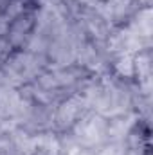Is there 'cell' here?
I'll use <instances>...</instances> for the list:
<instances>
[{
	"label": "cell",
	"instance_id": "cell-6",
	"mask_svg": "<svg viewBox=\"0 0 153 155\" xmlns=\"http://www.w3.org/2000/svg\"><path fill=\"white\" fill-rule=\"evenodd\" d=\"M132 27L139 33V36L142 38H150L151 35V11L150 9H144L137 15V20L132 24Z\"/></svg>",
	"mask_w": 153,
	"mask_h": 155
},
{
	"label": "cell",
	"instance_id": "cell-3",
	"mask_svg": "<svg viewBox=\"0 0 153 155\" xmlns=\"http://www.w3.org/2000/svg\"><path fill=\"white\" fill-rule=\"evenodd\" d=\"M86 108H88V103H86V97L85 96H72L67 101H63L61 107L56 110L54 121H56V124L60 128L72 126L79 117L85 116Z\"/></svg>",
	"mask_w": 153,
	"mask_h": 155
},
{
	"label": "cell",
	"instance_id": "cell-8",
	"mask_svg": "<svg viewBox=\"0 0 153 155\" xmlns=\"http://www.w3.org/2000/svg\"><path fill=\"white\" fill-rule=\"evenodd\" d=\"M97 155H126V148H124V144L121 141H114V143L103 146L97 152Z\"/></svg>",
	"mask_w": 153,
	"mask_h": 155
},
{
	"label": "cell",
	"instance_id": "cell-7",
	"mask_svg": "<svg viewBox=\"0 0 153 155\" xmlns=\"http://www.w3.org/2000/svg\"><path fill=\"white\" fill-rule=\"evenodd\" d=\"M115 71L121 74V76H133L135 72H133V56L132 54H121L119 56V60H117V63H115Z\"/></svg>",
	"mask_w": 153,
	"mask_h": 155
},
{
	"label": "cell",
	"instance_id": "cell-4",
	"mask_svg": "<svg viewBox=\"0 0 153 155\" xmlns=\"http://www.w3.org/2000/svg\"><path fill=\"white\" fill-rule=\"evenodd\" d=\"M60 141L52 134H40L29 137L27 155H60Z\"/></svg>",
	"mask_w": 153,
	"mask_h": 155
},
{
	"label": "cell",
	"instance_id": "cell-2",
	"mask_svg": "<svg viewBox=\"0 0 153 155\" xmlns=\"http://www.w3.org/2000/svg\"><path fill=\"white\" fill-rule=\"evenodd\" d=\"M38 74V58L34 54H16L11 60L5 61L4 76L9 81V85L24 83L33 76Z\"/></svg>",
	"mask_w": 153,
	"mask_h": 155
},
{
	"label": "cell",
	"instance_id": "cell-9",
	"mask_svg": "<svg viewBox=\"0 0 153 155\" xmlns=\"http://www.w3.org/2000/svg\"><path fill=\"white\" fill-rule=\"evenodd\" d=\"M67 155H94L88 148H85V146H81V144H74V146H70L69 150H67Z\"/></svg>",
	"mask_w": 153,
	"mask_h": 155
},
{
	"label": "cell",
	"instance_id": "cell-10",
	"mask_svg": "<svg viewBox=\"0 0 153 155\" xmlns=\"http://www.w3.org/2000/svg\"><path fill=\"white\" fill-rule=\"evenodd\" d=\"M142 2H150V0H142Z\"/></svg>",
	"mask_w": 153,
	"mask_h": 155
},
{
	"label": "cell",
	"instance_id": "cell-5",
	"mask_svg": "<svg viewBox=\"0 0 153 155\" xmlns=\"http://www.w3.org/2000/svg\"><path fill=\"white\" fill-rule=\"evenodd\" d=\"M135 123V116H124V114H119L115 116L110 123H108V130H106V137L108 139H114L119 141L122 137H126L132 130Z\"/></svg>",
	"mask_w": 153,
	"mask_h": 155
},
{
	"label": "cell",
	"instance_id": "cell-1",
	"mask_svg": "<svg viewBox=\"0 0 153 155\" xmlns=\"http://www.w3.org/2000/svg\"><path fill=\"white\" fill-rule=\"evenodd\" d=\"M108 121L101 114H85L74 123V137L85 148H94L106 141Z\"/></svg>",
	"mask_w": 153,
	"mask_h": 155
}]
</instances>
